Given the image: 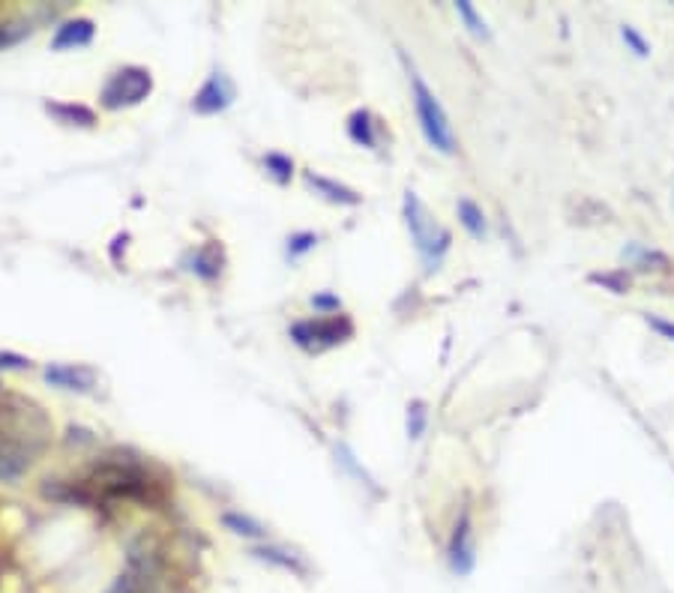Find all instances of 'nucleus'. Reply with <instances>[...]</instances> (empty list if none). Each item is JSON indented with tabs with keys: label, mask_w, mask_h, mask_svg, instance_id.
I'll use <instances>...</instances> for the list:
<instances>
[{
	"label": "nucleus",
	"mask_w": 674,
	"mask_h": 593,
	"mask_svg": "<svg viewBox=\"0 0 674 593\" xmlns=\"http://www.w3.org/2000/svg\"><path fill=\"white\" fill-rule=\"evenodd\" d=\"M0 438L39 459L51 444V420L33 399L9 393L0 399Z\"/></svg>",
	"instance_id": "obj_1"
},
{
	"label": "nucleus",
	"mask_w": 674,
	"mask_h": 593,
	"mask_svg": "<svg viewBox=\"0 0 674 593\" xmlns=\"http://www.w3.org/2000/svg\"><path fill=\"white\" fill-rule=\"evenodd\" d=\"M90 498H126V501H150L153 483L138 465L123 462H102L84 480Z\"/></svg>",
	"instance_id": "obj_2"
},
{
	"label": "nucleus",
	"mask_w": 674,
	"mask_h": 593,
	"mask_svg": "<svg viewBox=\"0 0 674 593\" xmlns=\"http://www.w3.org/2000/svg\"><path fill=\"white\" fill-rule=\"evenodd\" d=\"M402 210H405V225L414 237V246L420 252V258L426 261L429 270H435L441 264V258L447 255L453 237L450 231L429 213V207L417 198V192H405V201H402Z\"/></svg>",
	"instance_id": "obj_3"
},
{
	"label": "nucleus",
	"mask_w": 674,
	"mask_h": 593,
	"mask_svg": "<svg viewBox=\"0 0 674 593\" xmlns=\"http://www.w3.org/2000/svg\"><path fill=\"white\" fill-rule=\"evenodd\" d=\"M408 72H411V96H414L417 120H420V129H423L426 141H429L438 153L453 156V153H456V132H453V126H450V117H447L444 105H441L438 96L429 90V84L417 75L414 66H408Z\"/></svg>",
	"instance_id": "obj_4"
},
{
	"label": "nucleus",
	"mask_w": 674,
	"mask_h": 593,
	"mask_svg": "<svg viewBox=\"0 0 674 593\" xmlns=\"http://www.w3.org/2000/svg\"><path fill=\"white\" fill-rule=\"evenodd\" d=\"M150 90H153V78L144 66H123L105 81L99 99L108 111H117V108H129V105L144 102L150 96Z\"/></svg>",
	"instance_id": "obj_5"
},
{
	"label": "nucleus",
	"mask_w": 674,
	"mask_h": 593,
	"mask_svg": "<svg viewBox=\"0 0 674 593\" xmlns=\"http://www.w3.org/2000/svg\"><path fill=\"white\" fill-rule=\"evenodd\" d=\"M354 336V324L348 315H327V318H312V321H300L291 327V339L306 348V351H324L333 348L345 339Z\"/></svg>",
	"instance_id": "obj_6"
},
{
	"label": "nucleus",
	"mask_w": 674,
	"mask_h": 593,
	"mask_svg": "<svg viewBox=\"0 0 674 593\" xmlns=\"http://www.w3.org/2000/svg\"><path fill=\"white\" fill-rule=\"evenodd\" d=\"M447 558H450V570L456 576H468L477 564V543H474V528H471V516L468 510H462L456 528H453V537H450V546H447Z\"/></svg>",
	"instance_id": "obj_7"
},
{
	"label": "nucleus",
	"mask_w": 674,
	"mask_h": 593,
	"mask_svg": "<svg viewBox=\"0 0 674 593\" xmlns=\"http://www.w3.org/2000/svg\"><path fill=\"white\" fill-rule=\"evenodd\" d=\"M231 102H234V84H231L222 72H213V75L204 81V87L195 93L192 108H195L198 114H219V111H225Z\"/></svg>",
	"instance_id": "obj_8"
},
{
	"label": "nucleus",
	"mask_w": 674,
	"mask_h": 593,
	"mask_svg": "<svg viewBox=\"0 0 674 593\" xmlns=\"http://www.w3.org/2000/svg\"><path fill=\"white\" fill-rule=\"evenodd\" d=\"M45 381H48V384H54V387H63V390H78V393H87V390L96 384V375H93V369H87V366L51 363V366H45Z\"/></svg>",
	"instance_id": "obj_9"
},
{
	"label": "nucleus",
	"mask_w": 674,
	"mask_h": 593,
	"mask_svg": "<svg viewBox=\"0 0 674 593\" xmlns=\"http://www.w3.org/2000/svg\"><path fill=\"white\" fill-rule=\"evenodd\" d=\"M33 456L24 453L21 447H15L12 441L0 438V483L6 486H18V480L33 468Z\"/></svg>",
	"instance_id": "obj_10"
},
{
	"label": "nucleus",
	"mask_w": 674,
	"mask_h": 593,
	"mask_svg": "<svg viewBox=\"0 0 674 593\" xmlns=\"http://www.w3.org/2000/svg\"><path fill=\"white\" fill-rule=\"evenodd\" d=\"M93 33H96V27H93L90 18H69V21H63V24L54 30L51 48H54V51H63V48H81V45H90V42H93Z\"/></svg>",
	"instance_id": "obj_11"
},
{
	"label": "nucleus",
	"mask_w": 674,
	"mask_h": 593,
	"mask_svg": "<svg viewBox=\"0 0 674 593\" xmlns=\"http://www.w3.org/2000/svg\"><path fill=\"white\" fill-rule=\"evenodd\" d=\"M306 183L318 192V195H324L327 201H333V204H360V195L354 192V189H348V186H342V183H336V180H330V177H321V174H312V171H306Z\"/></svg>",
	"instance_id": "obj_12"
},
{
	"label": "nucleus",
	"mask_w": 674,
	"mask_h": 593,
	"mask_svg": "<svg viewBox=\"0 0 674 593\" xmlns=\"http://www.w3.org/2000/svg\"><path fill=\"white\" fill-rule=\"evenodd\" d=\"M456 213H459L462 228H465L474 240H486V234H489V222H486V213H483V207H480L477 201H471V198H459Z\"/></svg>",
	"instance_id": "obj_13"
},
{
	"label": "nucleus",
	"mask_w": 674,
	"mask_h": 593,
	"mask_svg": "<svg viewBox=\"0 0 674 593\" xmlns=\"http://www.w3.org/2000/svg\"><path fill=\"white\" fill-rule=\"evenodd\" d=\"M192 270L201 276V279H207V282H213V279H219V273H222V249L219 246H201L198 252H195V258H192Z\"/></svg>",
	"instance_id": "obj_14"
},
{
	"label": "nucleus",
	"mask_w": 674,
	"mask_h": 593,
	"mask_svg": "<svg viewBox=\"0 0 674 593\" xmlns=\"http://www.w3.org/2000/svg\"><path fill=\"white\" fill-rule=\"evenodd\" d=\"M348 135L363 144V147H378V135H375V123H372V114L363 108V111H354L348 117Z\"/></svg>",
	"instance_id": "obj_15"
},
{
	"label": "nucleus",
	"mask_w": 674,
	"mask_h": 593,
	"mask_svg": "<svg viewBox=\"0 0 674 593\" xmlns=\"http://www.w3.org/2000/svg\"><path fill=\"white\" fill-rule=\"evenodd\" d=\"M252 555L255 558H261V561H267V564H273V567H282V570H288V573H294V576H306V564H300L294 555H288L285 549H276V546H258V549H252Z\"/></svg>",
	"instance_id": "obj_16"
},
{
	"label": "nucleus",
	"mask_w": 674,
	"mask_h": 593,
	"mask_svg": "<svg viewBox=\"0 0 674 593\" xmlns=\"http://www.w3.org/2000/svg\"><path fill=\"white\" fill-rule=\"evenodd\" d=\"M48 111L60 117V123H78V126H93L96 114L87 105H72V102H48Z\"/></svg>",
	"instance_id": "obj_17"
},
{
	"label": "nucleus",
	"mask_w": 674,
	"mask_h": 593,
	"mask_svg": "<svg viewBox=\"0 0 674 593\" xmlns=\"http://www.w3.org/2000/svg\"><path fill=\"white\" fill-rule=\"evenodd\" d=\"M222 522H225V528H228V531H234V534H240V537H249V540H261V537H267V528H264L261 522H255V519L243 516V513H225V516H222Z\"/></svg>",
	"instance_id": "obj_18"
},
{
	"label": "nucleus",
	"mask_w": 674,
	"mask_h": 593,
	"mask_svg": "<svg viewBox=\"0 0 674 593\" xmlns=\"http://www.w3.org/2000/svg\"><path fill=\"white\" fill-rule=\"evenodd\" d=\"M150 591V582L144 576H138L135 570H126L114 579V585L105 593H147Z\"/></svg>",
	"instance_id": "obj_19"
},
{
	"label": "nucleus",
	"mask_w": 674,
	"mask_h": 593,
	"mask_svg": "<svg viewBox=\"0 0 674 593\" xmlns=\"http://www.w3.org/2000/svg\"><path fill=\"white\" fill-rule=\"evenodd\" d=\"M456 12L465 18V24H468V30L474 33V36H480V39H489V27H486V18L468 3V0H459L456 3Z\"/></svg>",
	"instance_id": "obj_20"
},
{
	"label": "nucleus",
	"mask_w": 674,
	"mask_h": 593,
	"mask_svg": "<svg viewBox=\"0 0 674 593\" xmlns=\"http://www.w3.org/2000/svg\"><path fill=\"white\" fill-rule=\"evenodd\" d=\"M264 165H267V171H270L279 183H288L291 174H294V162H291L288 156H282V153H267V156H264Z\"/></svg>",
	"instance_id": "obj_21"
},
{
	"label": "nucleus",
	"mask_w": 674,
	"mask_h": 593,
	"mask_svg": "<svg viewBox=\"0 0 674 593\" xmlns=\"http://www.w3.org/2000/svg\"><path fill=\"white\" fill-rule=\"evenodd\" d=\"M426 420H429V411H426V405L423 402H411L408 405V438H423V432H426Z\"/></svg>",
	"instance_id": "obj_22"
},
{
	"label": "nucleus",
	"mask_w": 674,
	"mask_h": 593,
	"mask_svg": "<svg viewBox=\"0 0 674 593\" xmlns=\"http://www.w3.org/2000/svg\"><path fill=\"white\" fill-rule=\"evenodd\" d=\"M621 39H624V45H627L636 57H648V54H651V42H648L633 24H624V27H621Z\"/></svg>",
	"instance_id": "obj_23"
},
{
	"label": "nucleus",
	"mask_w": 674,
	"mask_h": 593,
	"mask_svg": "<svg viewBox=\"0 0 674 593\" xmlns=\"http://www.w3.org/2000/svg\"><path fill=\"white\" fill-rule=\"evenodd\" d=\"M315 246H318V237H315L312 231H303V234H294V237H291L288 255H291V258H300V255H306V252H312Z\"/></svg>",
	"instance_id": "obj_24"
},
{
	"label": "nucleus",
	"mask_w": 674,
	"mask_h": 593,
	"mask_svg": "<svg viewBox=\"0 0 674 593\" xmlns=\"http://www.w3.org/2000/svg\"><path fill=\"white\" fill-rule=\"evenodd\" d=\"M645 321H648V327L651 330H657L663 339H669L674 342V321H666V318H657V315H645Z\"/></svg>",
	"instance_id": "obj_25"
},
{
	"label": "nucleus",
	"mask_w": 674,
	"mask_h": 593,
	"mask_svg": "<svg viewBox=\"0 0 674 593\" xmlns=\"http://www.w3.org/2000/svg\"><path fill=\"white\" fill-rule=\"evenodd\" d=\"M0 369H30V360L12 351H0Z\"/></svg>",
	"instance_id": "obj_26"
},
{
	"label": "nucleus",
	"mask_w": 674,
	"mask_h": 593,
	"mask_svg": "<svg viewBox=\"0 0 674 593\" xmlns=\"http://www.w3.org/2000/svg\"><path fill=\"white\" fill-rule=\"evenodd\" d=\"M312 306H315V309H330V312H339L342 300H339V297H333V294H315V297H312Z\"/></svg>",
	"instance_id": "obj_27"
}]
</instances>
